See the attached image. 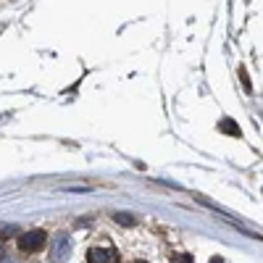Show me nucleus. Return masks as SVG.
I'll return each instance as SVG.
<instances>
[{"mask_svg": "<svg viewBox=\"0 0 263 263\" xmlns=\"http://www.w3.org/2000/svg\"><path fill=\"white\" fill-rule=\"evenodd\" d=\"M87 263H119V253L111 245H95L87 253Z\"/></svg>", "mask_w": 263, "mask_h": 263, "instance_id": "f257e3e1", "label": "nucleus"}, {"mask_svg": "<svg viewBox=\"0 0 263 263\" xmlns=\"http://www.w3.org/2000/svg\"><path fill=\"white\" fill-rule=\"evenodd\" d=\"M42 245H45V232H42V229H32V232H24L18 237V248L24 253H34Z\"/></svg>", "mask_w": 263, "mask_h": 263, "instance_id": "f03ea898", "label": "nucleus"}, {"mask_svg": "<svg viewBox=\"0 0 263 263\" xmlns=\"http://www.w3.org/2000/svg\"><path fill=\"white\" fill-rule=\"evenodd\" d=\"M218 132H224V135H232V137H239V135H242V129H239L232 119H221V121H218Z\"/></svg>", "mask_w": 263, "mask_h": 263, "instance_id": "7ed1b4c3", "label": "nucleus"}, {"mask_svg": "<svg viewBox=\"0 0 263 263\" xmlns=\"http://www.w3.org/2000/svg\"><path fill=\"white\" fill-rule=\"evenodd\" d=\"M66 253H69V239L61 237V242H55V253H53V260H63Z\"/></svg>", "mask_w": 263, "mask_h": 263, "instance_id": "20e7f679", "label": "nucleus"}, {"mask_svg": "<svg viewBox=\"0 0 263 263\" xmlns=\"http://www.w3.org/2000/svg\"><path fill=\"white\" fill-rule=\"evenodd\" d=\"M114 218H116L119 224H135V218H132V216H126V213H116Z\"/></svg>", "mask_w": 263, "mask_h": 263, "instance_id": "39448f33", "label": "nucleus"}, {"mask_svg": "<svg viewBox=\"0 0 263 263\" xmlns=\"http://www.w3.org/2000/svg\"><path fill=\"white\" fill-rule=\"evenodd\" d=\"M239 79H242V87L250 92V79H248V71H245V69H239Z\"/></svg>", "mask_w": 263, "mask_h": 263, "instance_id": "423d86ee", "label": "nucleus"}, {"mask_svg": "<svg viewBox=\"0 0 263 263\" xmlns=\"http://www.w3.org/2000/svg\"><path fill=\"white\" fill-rule=\"evenodd\" d=\"M174 263H192V258L190 255H177V258H174Z\"/></svg>", "mask_w": 263, "mask_h": 263, "instance_id": "0eeeda50", "label": "nucleus"}, {"mask_svg": "<svg viewBox=\"0 0 263 263\" xmlns=\"http://www.w3.org/2000/svg\"><path fill=\"white\" fill-rule=\"evenodd\" d=\"M211 263H224V260H221V258H218V255H213V258H211Z\"/></svg>", "mask_w": 263, "mask_h": 263, "instance_id": "6e6552de", "label": "nucleus"}, {"mask_svg": "<svg viewBox=\"0 0 263 263\" xmlns=\"http://www.w3.org/2000/svg\"><path fill=\"white\" fill-rule=\"evenodd\" d=\"M137 263H142V260H137Z\"/></svg>", "mask_w": 263, "mask_h": 263, "instance_id": "1a4fd4ad", "label": "nucleus"}]
</instances>
